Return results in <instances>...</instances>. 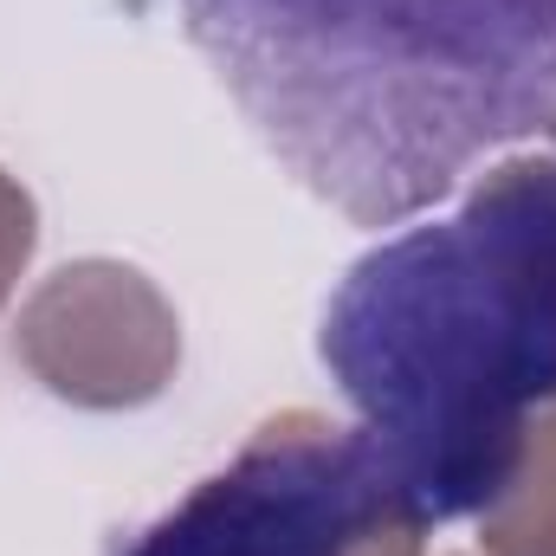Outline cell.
I'll return each instance as SVG.
<instances>
[{
  "instance_id": "cell-3",
  "label": "cell",
  "mask_w": 556,
  "mask_h": 556,
  "mask_svg": "<svg viewBox=\"0 0 556 556\" xmlns=\"http://www.w3.org/2000/svg\"><path fill=\"white\" fill-rule=\"evenodd\" d=\"M382 518L389 492L356 433L266 440L194 485L124 556H350Z\"/></svg>"
},
{
  "instance_id": "cell-1",
  "label": "cell",
  "mask_w": 556,
  "mask_h": 556,
  "mask_svg": "<svg viewBox=\"0 0 556 556\" xmlns=\"http://www.w3.org/2000/svg\"><path fill=\"white\" fill-rule=\"evenodd\" d=\"M278 162L363 227L556 130V0H181Z\"/></svg>"
},
{
  "instance_id": "cell-2",
  "label": "cell",
  "mask_w": 556,
  "mask_h": 556,
  "mask_svg": "<svg viewBox=\"0 0 556 556\" xmlns=\"http://www.w3.org/2000/svg\"><path fill=\"white\" fill-rule=\"evenodd\" d=\"M317 350L356 408L389 518L453 525L498 505L531 415L556 402V155L369 247Z\"/></svg>"
}]
</instances>
